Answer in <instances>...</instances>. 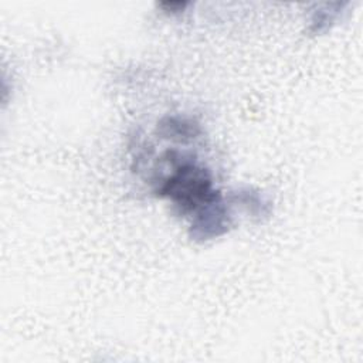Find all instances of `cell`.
Segmentation results:
<instances>
[{
    "instance_id": "6da1fadb",
    "label": "cell",
    "mask_w": 363,
    "mask_h": 363,
    "mask_svg": "<svg viewBox=\"0 0 363 363\" xmlns=\"http://www.w3.org/2000/svg\"><path fill=\"white\" fill-rule=\"evenodd\" d=\"M172 164L167 174L155 193L169 199L182 213H193L221 200V194L213 187V180L207 169L197 164L191 156L177 150H167L163 156Z\"/></svg>"
},
{
    "instance_id": "7a4b0ae2",
    "label": "cell",
    "mask_w": 363,
    "mask_h": 363,
    "mask_svg": "<svg viewBox=\"0 0 363 363\" xmlns=\"http://www.w3.org/2000/svg\"><path fill=\"white\" fill-rule=\"evenodd\" d=\"M159 132L164 138L172 139H194L200 133V128L193 121L184 118H164L159 123Z\"/></svg>"
},
{
    "instance_id": "3957f363",
    "label": "cell",
    "mask_w": 363,
    "mask_h": 363,
    "mask_svg": "<svg viewBox=\"0 0 363 363\" xmlns=\"http://www.w3.org/2000/svg\"><path fill=\"white\" fill-rule=\"evenodd\" d=\"M186 6H187L186 1H167V3H162L160 4V7L164 9V11H172V13H179Z\"/></svg>"
}]
</instances>
